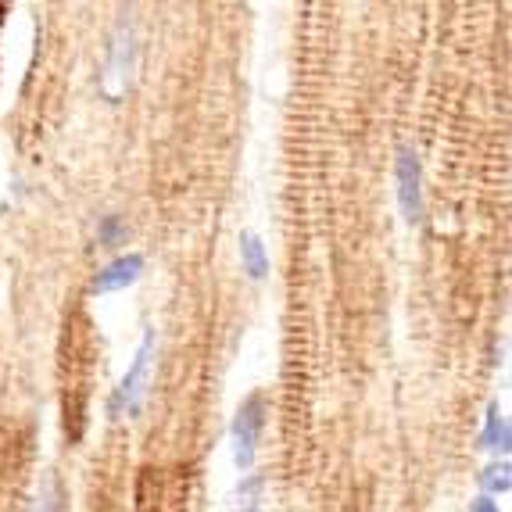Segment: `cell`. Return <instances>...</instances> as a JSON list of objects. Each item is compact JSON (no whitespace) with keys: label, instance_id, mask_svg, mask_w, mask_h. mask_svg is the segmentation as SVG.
Segmentation results:
<instances>
[{"label":"cell","instance_id":"6da1fadb","mask_svg":"<svg viewBox=\"0 0 512 512\" xmlns=\"http://www.w3.org/2000/svg\"><path fill=\"white\" fill-rule=\"evenodd\" d=\"M140 72V33L137 22L129 11H122L115 18V29H111L108 40V61H104V76H101V94L108 101H122V97L133 90Z\"/></svg>","mask_w":512,"mask_h":512},{"label":"cell","instance_id":"7a4b0ae2","mask_svg":"<svg viewBox=\"0 0 512 512\" xmlns=\"http://www.w3.org/2000/svg\"><path fill=\"white\" fill-rule=\"evenodd\" d=\"M154 351H158V337H154V330H147L144 341H140V348H137V355H133V366L126 369V376L119 380V387L111 391V402H108L111 419L137 416L140 412V405H144V398H147V384H151Z\"/></svg>","mask_w":512,"mask_h":512},{"label":"cell","instance_id":"3957f363","mask_svg":"<svg viewBox=\"0 0 512 512\" xmlns=\"http://www.w3.org/2000/svg\"><path fill=\"white\" fill-rule=\"evenodd\" d=\"M265 416H269V405H265V394H251L248 402L240 405L237 416H233L230 441H233V462H237L240 473H251L258 455V437H262Z\"/></svg>","mask_w":512,"mask_h":512},{"label":"cell","instance_id":"277c9868","mask_svg":"<svg viewBox=\"0 0 512 512\" xmlns=\"http://www.w3.org/2000/svg\"><path fill=\"white\" fill-rule=\"evenodd\" d=\"M394 180H398V205H402L405 222L419 226L423 215H427V201H423V162H419V151L412 144L398 147Z\"/></svg>","mask_w":512,"mask_h":512},{"label":"cell","instance_id":"5b68a950","mask_svg":"<svg viewBox=\"0 0 512 512\" xmlns=\"http://www.w3.org/2000/svg\"><path fill=\"white\" fill-rule=\"evenodd\" d=\"M144 276V255L140 251H126V255H115L101 273L90 283V294H111V291H126Z\"/></svg>","mask_w":512,"mask_h":512},{"label":"cell","instance_id":"8992f818","mask_svg":"<svg viewBox=\"0 0 512 512\" xmlns=\"http://www.w3.org/2000/svg\"><path fill=\"white\" fill-rule=\"evenodd\" d=\"M512 444V430H509V419L502 416V409L498 405H491L484 416V430H480V448H487V452H495L505 459V452H509Z\"/></svg>","mask_w":512,"mask_h":512},{"label":"cell","instance_id":"52a82bcc","mask_svg":"<svg viewBox=\"0 0 512 512\" xmlns=\"http://www.w3.org/2000/svg\"><path fill=\"white\" fill-rule=\"evenodd\" d=\"M240 262L251 280H265L269 276V251L255 233H240Z\"/></svg>","mask_w":512,"mask_h":512},{"label":"cell","instance_id":"ba28073f","mask_svg":"<svg viewBox=\"0 0 512 512\" xmlns=\"http://www.w3.org/2000/svg\"><path fill=\"white\" fill-rule=\"evenodd\" d=\"M29 512H69V495H65V487L54 473H47L33 498V509Z\"/></svg>","mask_w":512,"mask_h":512},{"label":"cell","instance_id":"9c48e42d","mask_svg":"<svg viewBox=\"0 0 512 512\" xmlns=\"http://www.w3.org/2000/svg\"><path fill=\"white\" fill-rule=\"evenodd\" d=\"M126 237H129V226L122 215H104L97 222V244L101 248H119V244H126Z\"/></svg>","mask_w":512,"mask_h":512},{"label":"cell","instance_id":"30bf717a","mask_svg":"<svg viewBox=\"0 0 512 512\" xmlns=\"http://www.w3.org/2000/svg\"><path fill=\"white\" fill-rule=\"evenodd\" d=\"M480 484H484L487 495H505L509 491V462H491L484 473H480Z\"/></svg>","mask_w":512,"mask_h":512},{"label":"cell","instance_id":"8fae6325","mask_svg":"<svg viewBox=\"0 0 512 512\" xmlns=\"http://www.w3.org/2000/svg\"><path fill=\"white\" fill-rule=\"evenodd\" d=\"M258 491H262V477H248V480H240L237 498H240V502H244V509H258Z\"/></svg>","mask_w":512,"mask_h":512},{"label":"cell","instance_id":"7c38bea8","mask_svg":"<svg viewBox=\"0 0 512 512\" xmlns=\"http://www.w3.org/2000/svg\"><path fill=\"white\" fill-rule=\"evenodd\" d=\"M470 512H498V505L491 502V498H487V495H480V498H473Z\"/></svg>","mask_w":512,"mask_h":512},{"label":"cell","instance_id":"4fadbf2b","mask_svg":"<svg viewBox=\"0 0 512 512\" xmlns=\"http://www.w3.org/2000/svg\"><path fill=\"white\" fill-rule=\"evenodd\" d=\"M244 512H258V509H244Z\"/></svg>","mask_w":512,"mask_h":512}]
</instances>
